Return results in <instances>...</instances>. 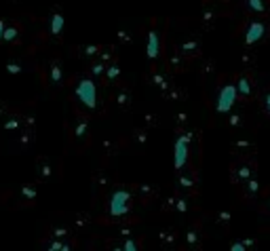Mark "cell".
I'll list each match as a JSON object with an SVG mask.
<instances>
[{
    "mask_svg": "<svg viewBox=\"0 0 270 251\" xmlns=\"http://www.w3.org/2000/svg\"><path fill=\"white\" fill-rule=\"evenodd\" d=\"M135 197L133 188H114L108 199V213L114 222H133L131 215V203Z\"/></svg>",
    "mask_w": 270,
    "mask_h": 251,
    "instance_id": "1",
    "label": "cell"
},
{
    "mask_svg": "<svg viewBox=\"0 0 270 251\" xmlns=\"http://www.w3.org/2000/svg\"><path fill=\"white\" fill-rule=\"evenodd\" d=\"M268 30H270L268 17H253V15H247L243 25L238 27V32L243 34V45L245 47H255L258 43H266Z\"/></svg>",
    "mask_w": 270,
    "mask_h": 251,
    "instance_id": "2",
    "label": "cell"
},
{
    "mask_svg": "<svg viewBox=\"0 0 270 251\" xmlns=\"http://www.w3.org/2000/svg\"><path fill=\"white\" fill-rule=\"evenodd\" d=\"M232 78L236 82L238 102H243V104H255V102H258L260 80H255L253 70H238Z\"/></svg>",
    "mask_w": 270,
    "mask_h": 251,
    "instance_id": "3",
    "label": "cell"
},
{
    "mask_svg": "<svg viewBox=\"0 0 270 251\" xmlns=\"http://www.w3.org/2000/svg\"><path fill=\"white\" fill-rule=\"evenodd\" d=\"M224 15L232 17L234 9L228 7V0H203V9H201V25L203 30H211L216 21Z\"/></svg>",
    "mask_w": 270,
    "mask_h": 251,
    "instance_id": "4",
    "label": "cell"
},
{
    "mask_svg": "<svg viewBox=\"0 0 270 251\" xmlns=\"http://www.w3.org/2000/svg\"><path fill=\"white\" fill-rule=\"evenodd\" d=\"M253 175H258V161L253 154L249 156H234L232 165H230V182L234 188H238L241 184H245L247 179H251Z\"/></svg>",
    "mask_w": 270,
    "mask_h": 251,
    "instance_id": "5",
    "label": "cell"
},
{
    "mask_svg": "<svg viewBox=\"0 0 270 251\" xmlns=\"http://www.w3.org/2000/svg\"><path fill=\"white\" fill-rule=\"evenodd\" d=\"M238 102V93H236V82L234 78H222L218 85V100H216V112L218 114H228L230 110Z\"/></svg>",
    "mask_w": 270,
    "mask_h": 251,
    "instance_id": "6",
    "label": "cell"
},
{
    "mask_svg": "<svg viewBox=\"0 0 270 251\" xmlns=\"http://www.w3.org/2000/svg\"><path fill=\"white\" fill-rule=\"evenodd\" d=\"M74 97L84 110L97 108V85H95V78L91 74L78 78L76 87H74Z\"/></svg>",
    "mask_w": 270,
    "mask_h": 251,
    "instance_id": "7",
    "label": "cell"
},
{
    "mask_svg": "<svg viewBox=\"0 0 270 251\" xmlns=\"http://www.w3.org/2000/svg\"><path fill=\"white\" fill-rule=\"evenodd\" d=\"M177 190L186 194H198V169L194 165H186L177 171Z\"/></svg>",
    "mask_w": 270,
    "mask_h": 251,
    "instance_id": "8",
    "label": "cell"
},
{
    "mask_svg": "<svg viewBox=\"0 0 270 251\" xmlns=\"http://www.w3.org/2000/svg\"><path fill=\"white\" fill-rule=\"evenodd\" d=\"M247 106L249 104H243V102H236V106L226 114V124H228L230 131H245L247 127V118H249V112H247Z\"/></svg>",
    "mask_w": 270,
    "mask_h": 251,
    "instance_id": "9",
    "label": "cell"
},
{
    "mask_svg": "<svg viewBox=\"0 0 270 251\" xmlns=\"http://www.w3.org/2000/svg\"><path fill=\"white\" fill-rule=\"evenodd\" d=\"M236 190H238L241 201H245L249 205H255V203L260 201V197H262V186L258 182V175H253L251 179H247V182L241 184Z\"/></svg>",
    "mask_w": 270,
    "mask_h": 251,
    "instance_id": "10",
    "label": "cell"
},
{
    "mask_svg": "<svg viewBox=\"0 0 270 251\" xmlns=\"http://www.w3.org/2000/svg\"><path fill=\"white\" fill-rule=\"evenodd\" d=\"M91 139V129H89V120L84 116H76L74 127H72V142L76 148H87Z\"/></svg>",
    "mask_w": 270,
    "mask_h": 251,
    "instance_id": "11",
    "label": "cell"
},
{
    "mask_svg": "<svg viewBox=\"0 0 270 251\" xmlns=\"http://www.w3.org/2000/svg\"><path fill=\"white\" fill-rule=\"evenodd\" d=\"M57 163H55L51 156H38L36 159V179H38V184H47L51 182V179L55 177V169H57Z\"/></svg>",
    "mask_w": 270,
    "mask_h": 251,
    "instance_id": "12",
    "label": "cell"
},
{
    "mask_svg": "<svg viewBox=\"0 0 270 251\" xmlns=\"http://www.w3.org/2000/svg\"><path fill=\"white\" fill-rule=\"evenodd\" d=\"M34 139H36V124H34V116L32 114H25V122H23V127L17 131V144L21 150L25 148H30L34 144Z\"/></svg>",
    "mask_w": 270,
    "mask_h": 251,
    "instance_id": "13",
    "label": "cell"
},
{
    "mask_svg": "<svg viewBox=\"0 0 270 251\" xmlns=\"http://www.w3.org/2000/svg\"><path fill=\"white\" fill-rule=\"evenodd\" d=\"M203 219H194L192 224L188 226L186 230V239H184V245H186L188 249H201L203 247Z\"/></svg>",
    "mask_w": 270,
    "mask_h": 251,
    "instance_id": "14",
    "label": "cell"
},
{
    "mask_svg": "<svg viewBox=\"0 0 270 251\" xmlns=\"http://www.w3.org/2000/svg\"><path fill=\"white\" fill-rule=\"evenodd\" d=\"M241 9L245 11V15L268 17L270 15V0H241Z\"/></svg>",
    "mask_w": 270,
    "mask_h": 251,
    "instance_id": "15",
    "label": "cell"
},
{
    "mask_svg": "<svg viewBox=\"0 0 270 251\" xmlns=\"http://www.w3.org/2000/svg\"><path fill=\"white\" fill-rule=\"evenodd\" d=\"M175 47H177V51L184 55V57H188L190 61L201 59L203 49H201V40H198V38L190 36V38H186V40H182V43H175Z\"/></svg>",
    "mask_w": 270,
    "mask_h": 251,
    "instance_id": "16",
    "label": "cell"
},
{
    "mask_svg": "<svg viewBox=\"0 0 270 251\" xmlns=\"http://www.w3.org/2000/svg\"><path fill=\"white\" fill-rule=\"evenodd\" d=\"M25 122V114H21L19 110H13L11 114H7L3 120H0V129L5 133H17Z\"/></svg>",
    "mask_w": 270,
    "mask_h": 251,
    "instance_id": "17",
    "label": "cell"
},
{
    "mask_svg": "<svg viewBox=\"0 0 270 251\" xmlns=\"http://www.w3.org/2000/svg\"><path fill=\"white\" fill-rule=\"evenodd\" d=\"M188 64H190V59L184 57V55L177 51V47L173 45L171 51L167 53V68L171 70V72H186V70H188Z\"/></svg>",
    "mask_w": 270,
    "mask_h": 251,
    "instance_id": "18",
    "label": "cell"
},
{
    "mask_svg": "<svg viewBox=\"0 0 270 251\" xmlns=\"http://www.w3.org/2000/svg\"><path fill=\"white\" fill-rule=\"evenodd\" d=\"M236 64L241 66V70H253L255 64H258V51L253 47H241L236 51Z\"/></svg>",
    "mask_w": 270,
    "mask_h": 251,
    "instance_id": "19",
    "label": "cell"
},
{
    "mask_svg": "<svg viewBox=\"0 0 270 251\" xmlns=\"http://www.w3.org/2000/svg\"><path fill=\"white\" fill-rule=\"evenodd\" d=\"M36 197H38V186L34 184V182H27V184H23L21 188H19V192H17V207H30V205H34L36 203Z\"/></svg>",
    "mask_w": 270,
    "mask_h": 251,
    "instance_id": "20",
    "label": "cell"
},
{
    "mask_svg": "<svg viewBox=\"0 0 270 251\" xmlns=\"http://www.w3.org/2000/svg\"><path fill=\"white\" fill-rule=\"evenodd\" d=\"M230 150L234 156H249L255 154V142L249 137H234L230 142Z\"/></svg>",
    "mask_w": 270,
    "mask_h": 251,
    "instance_id": "21",
    "label": "cell"
},
{
    "mask_svg": "<svg viewBox=\"0 0 270 251\" xmlns=\"http://www.w3.org/2000/svg\"><path fill=\"white\" fill-rule=\"evenodd\" d=\"M150 80H152V85L159 89L161 93H165L169 87L173 85V82H171V76H169L167 72H163V70H159L156 66H152V70H150Z\"/></svg>",
    "mask_w": 270,
    "mask_h": 251,
    "instance_id": "22",
    "label": "cell"
},
{
    "mask_svg": "<svg viewBox=\"0 0 270 251\" xmlns=\"http://www.w3.org/2000/svg\"><path fill=\"white\" fill-rule=\"evenodd\" d=\"M49 82H51V87L64 85V64L59 59H51L49 64Z\"/></svg>",
    "mask_w": 270,
    "mask_h": 251,
    "instance_id": "23",
    "label": "cell"
},
{
    "mask_svg": "<svg viewBox=\"0 0 270 251\" xmlns=\"http://www.w3.org/2000/svg\"><path fill=\"white\" fill-rule=\"evenodd\" d=\"M159 241H161V247H165V249L177 247V243H179V232H177V228H165V230H161L159 232Z\"/></svg>",
    "mask_w": 270,
    "mask_h": 251,
    "instance_id": "24",
    "label": "cell"
},
{
    "mask_svg": "<svg viewBox=\"0 0 270 251\" xmlns=\"http://www.w3.org/2000/svg\"><path fill=\"white\" fill-rule=\"evenodd\" d=\"M258 106H260V112L270 120V82H266V85H262V82H260Z\"/></svg>",
    "mask_w": 270,
    "mask_h": 251,
    "instance_id": "25",
    "label": "cell"
},
{
    "mask_svg": "<svg viewBox=\"0 0 270 251\" xmlns=\"http://www.w3.org/2000/svg\"><path fill=\"white\" fill-rule=\"evenodd\" d=\"M159 55H161V36L152 27V30L148 32V59L156 61V59H159Z\"/></svg>",
    "mask_w": 270,
    "mask_h": 251,
    "instance_id": "26",
    "label": "cell"
},
{
    "mask_svg": "<svg viewBox=\"0 0 270 251\" xmlns=\"http://www.w3.org/2000/svg\"><path fill=\"white\" fill-rule=\"evenodd\" d=\"M114 102L121 110H129L131 104H133V93L129 87H116L114 91Z\"/></svg>",
    "mask_w": 270,
    "mask_h": 251,
    "instance_id": "27",
    "label": "cell"
},
{
    "mask_svg": "<svg viewBox=\"0 0 270 251\" xmlns=\"http://www.w3.org/2000/svg\"><path fill=\"white\" fill-rule=\"evenodd\" d=\"M133 190H135L137 199L141 203H150V201H154L156 197H159V188L152 186V184H137Z\"/></svg>",
    "mask_w": 270,
    "mask_h": 251,
    "instance_id": "28",
    "label": "cell"
},
{
    "mask_svg": "<svg viewBox=\"0 0 270 251\" xmlns=\"http://www.w3.org/2000/svg\"><path fill=\"white\" fill-rule=\"evenodd\" d=\"M93 186H95V190L106 192V190H110L112 186H114V177H112L110 173H106V171H99L93 177Z\"/></svg>",
    "mask_w": 270,
    "mask_h": 251,
    "instance_id": "29",
    "label": "cell"
},
{
    "mask_svg": "<svg viewBox=\"0 0 270 251\" xmlns=\"http://www.w3.org/2000/svg\"><path fill=\"white\" fill-rule=\"evenodd\" d=\"M45 249H53V251H70V249H74V243H70L68 239H49L47 241H42L40 243Z\"/></svg>",
    "mask_w": 270,
    "mask_h": 251,
    "instance_id": "30",
    "label": "cell"
},
{
    "mask_svg": "<svg viewBox=\"0 0 270 251\" xmlns=\"http://www.w3.org/2000/svg\"><path fill=\"white\" fill-rule=\"evenodd\" d=\"M165 100H169V102H184L188 97V91L184 89V87H177V85H171L165 93Z\"/></svg>",
    "mask_w": 270,
    "mask_h": 251,
    "instance_id": "31",
    "label": "cell"
},
{
    "mask_svg": "<svg viewBox=\"0 0 270 251\" xmlns=\"http://www.w3.org/2000/svg\"><path fill=\"white\" fill-rule=\"evenodd\" d=\"M64 23H66L64 15H62L59 11H55L53 15H51V19H49V30H51V36H59V34H62V30H64Z\"/></svg>",
    "mask_w": 270,
    "mask_h": 251,
    "instance_id": "32",
    "label": "cell"
},
{
    "mask_svg": "<svg viewBox=\"0 0 270 251\" xmlns=\"http://www.w3.org/2000/svg\"><path fill=\"white\" fill-rule=\"evenodd\" d=\"M106 70H108V64L104 61V59H99V57H95L91 64H89V74L95 78V80H99L104 74H106Z\"/></svg>",
    "mask_w": 270,
    "mask_h": 251,
    "instance_id": "33",
    "label": "cell"
},
{
    "mask_svg": "<svg viewBox=\"0 0 270 251\" xmlns=\"http://www.w3.org/2000/svg\"><path fill=\"white\" fill-rule=\"evenodd\" d=\"M230 222H232L230 211H218L213 215V224H216L220 230H230Z\"/></svg>",
    "mask_w": 270,
    "mask_h": 251,
    "instance_id": "34",
    "label": "cell"
},
{
    "mask_svg": "<svg viewBox=\"0 0 270 251\" xmlns=\"http://www.w3.org/2000/svg\"><path fill=\"white\" fill-rule=\"evenodd\" d=\"M190 199L192 194H186V192H177V205H175V213L184 215L190 211Z\"/></svg>",
    "mask_w": 270,
    "mask_h": 251,
    "instance_id": "35",
    "label": "cell"
},
{
    "mask_svg": "<svg viewBox=\"0 0 270 251\" xmlns=\"http://www.w3.org/2000/svg\"><path fill=\"white\" fill-rule=\"evenodd\" d=\"M118 76H121V66H118V61L114 59V61H110V64H108V70H106L104 78H106V82H116Z\"/></svg>",
    "mask_w": 270,
    "mask_h": 251,
    "instance_id": "36",
    "label": "cell"
},
{
    "mask_svg": "<svg viewBox=\"0 0 270 251\" xmlns=\"http://www.w3.org/2000/svg\"><path fill=\"white\" fill-rule=\"evenodd\" d=\"M19 32H21V25L19 23H7V30H5V36H3V40L5 43H13L17 36H19Z\"/></svg>",
    "mask_w": 270,
    "mask_h": 251,
    "instance_id": "37",
    "label": "cell"
},
{
    "mask_svg": "<svg viewBox=\"0 0 270 251\" xmlns=\"http://www.w3.org/2000/svg\"><path fill=\"white\" fill-rule=\"evenodd\" d=\"M102 45H87V47H78V55L80 57H97L99 53H102Z\"/></svg>",
    "mask_w": 270,
    "mask_h": 251,
    "instance_id": "38",
    "label": "cell"
},
{
    "mask_svg": "<svg viewBox=\"0 0 270 251\" xmlns=\"http://www.w3.org/2000/svg\"><path fill=\"white\" fill-rule=\"evenodd\" d=\"M213 74H216V61L205 59V61L201 64V78H203V80H211Z\"/></svg>",
    "mask_w": 270,
    "mask_h": 251,
    "instance_id": "39",
    "label": "cell"
},
{
    "mask_svg": "<svg viewBox=\"0 0 270 251\" xmlns=\"http://www.w3.org/2000/svg\"><path fill=\"white\" fill-rule=\"evenodd\" d=\"M133 142L139 146V148H144L148 144V127H139L133 131Z\"/></svg>",
    "mask_w": 270,
    "mask_h": 251,
    "instance_id": "40",
    "label": "cell"
},
{
    "mask_svg": "<svg viewBox=\"0 0 270 251\" xmlns=\"http://www.w3.org/2000/svg\"><path fill=\"white\" fill-rule=\"evenodd\" d=\"M70 228H66V226H53L51 230H49V236L51 239H70Z\"/></svg>",
    "mask_w": 270,
    "mask_h": 251,
    "instance_id": "41",
    "label": "cell"
},
{
    "mask_svg": "<svg viewBox=\"0 0 270 251\" xmlns=\"http://www.w3.org/2000/svg\"><path fill=\"white\" fill-rule=\"evenodd\" d=\"M175 205H177V194H171V197L163 199L161 211H163V213H171V211H175Z\"/></svg>",
    "mask_w": 270,
    "mask_h": 251,
    "instance_id": "42",
    "label": "cell"
},
{
    "mask_svg": "<svg viewBox=\"0 0 270 251\" xmlns=\"http://www.w3.org/2000/svg\"><path fill=\"white\" fill-rule=\"evenodd\" d=\"M118 150H121V142H118V139H106V142H104V152H106L108 156L116 154Z\"/></svg>",
    "mask_w": 270,
    "mask_h": 251,
    "instance_id": "43",
    "label": "cell"
},
{
    "mask_svg": "<svg viewBox=\"0 0 270 251\" xmlns=\"http://www.w3.org/2000/svg\"><path fill=\"white\" fill-rule=\"evenodd\" d=\"M260 211H270V186H266L262 190V197H260Z\"/></svg>",
    "mask_w": 270,
    "mask_h": 251,
    "instance_id": "44",
    "label": "cell"
},
{
    "mask_svg": "<svg viewBox=\"0 0 270 251\" xmlns=\"http://www.w3.org/2000/svg\"><path fill=\"white\" fill-rule=\"evenodd\" d=\"M123 243H125V251H137V249H141V241L135 239V236H127V239H123Z\"/></svg>",
    "mask_w": 270,
    "mask_h": 251,
    "instance_id": "45",
    "label": "cell"
},
{
    "mask_svg": "<svg viewBox=\"0 0 270 251\" xmlns=\"http://www.w3.org/2000/svg\"><path fill=\"white\" fill-rule=\"evenodd\" d=\"M97 57H99V59H104L106 64L114 61V47H104V49H102V53H99Z\"/></svg>",
    "mask_w": 270,
    "mask_h": 251,
    "instance_id": "46",
    "label": "cell"
},
{
    "mask_svg": "<svg viewBox=\"0 0 270 251\" xmlns=\"http://www.w3.org/2000/svg\"><path fill=\"white\" fill-rule=\"evenodd\" d=\"M175 129L177 131L188 129V114H184V112H177L175 114Z\"/></svg>",
    "mask_w": 270,
    "mask_h": 251,
    "instance_id": "47",
    "label": "cell"
},
{
    "mask_svg": "<svg viewBox=\"0 0 270 251\" xmlns=\"http://www.w3.org/2000/svg\"><path fill=\"white\" fill-rule=\"evenodd\" d=\"M260 230L270 232V211H260Z\"/></svg>",
    "mask_w": 270,
    "mask_h": 251,
    "instance_id": "48",
    "label": "cell"
},
{
    "mask_svg": "<svg viewBox=\"0 0 270 251\" xmlns=\"http://www.w3.org/2000/svg\"><path fill=\"white\" fill-rule=\"evenodd\" d=\"M5 68H7V72H9V74H19L21 70H23V66H21L19 61H15V59L7 61V66H5Z\"/></svg>",
    "mask_w": 270,
    "mask_h": 251,
    "instance_id": "49",
    "label": "cell"
},
{
    "mask_svg": "<svg viewBox=\"0 0 270 251\" xmlns=\"http://www.w3.org/2000/svg\"><path fill=\"white\" fill-rule=\"evenodd\" d=\"M72 219H74V224H76L78 228H82V226H87V224H89V222H91V217H89L87 213H76V215H74Z\"/></svg>",
    "mask_w": 270,
    "mask_h": 251,
    "instance_id": "50",
    "label": "cell"
},
{
    "mask_svg": "<svg viewBox=\"0 0 270 251\" xmlns=\"http://www.w3.org/2000/svg\"><path fill=\"white\" fill-rule=\"evenodd\" d=\"M13 110H15V108H13L11 104H7V102H0V120H3L7 114H11Z\"/></svg>",
    "mask_w": 270,
    "mask_h": 251,
    "instance_id": "51",
    "label": "cell"
},
{
    "mask_svg": "<svg viewBox=\"0 0 270 251\" xmlns=\"http://www.w3.org/2000/svg\"><path fill=\"white\" fill-rule=\"evenodd\" d=\"M144 122H146V127H156L159 124V118H156V114H144Z\"/></svg>",
    "mask_w": 270,
    "mask_h": 251,
    "instance_id": "52",
    "label": "cell"
},
{
    "mask_svg": "<svg viewBox=\"0 0 270 251\" xmlns=\"http://www.w3.org/2000/svg\"><path fill=\"white\" fill-rule=\"evenodd\" d=\"M118 36H121V40H123V43H129V40H131V34H129V30H121V32H118Z\"/></svg>",
    "mask_w": 270,
    "mask_h": 251,
    "instance_id": "53",
    "label": "cell"
},
{
    "mask_svg": "<svg viewBox=\"0 0 270 251\" xmlns=\"http://www.w3.org/2000/svg\"><path fill=\"white\" fill-rule=\"evenodd\" d=\"M7 19H0V40H3V36H5V30H7Z\"/></svg>",
    "mask_w": 270,
    "mask_h": 251,
    "instance_id": "54",
    "label": "cell"
},
{
    "mask_svg": "<svg viewBox=\"0 0 270 251\" xmlns=\"http://www.w3.org/2000/svg\"><path fill=\"white\" fill-rule=\"evenodd\" d=\"M266 43L270 45V30H268V36H266Z\"/></svg>",
    "mask_w": 270,
    "mask_h": 251,
    "instance_id": "55",
    "label": "cell"
}]
</instances>
